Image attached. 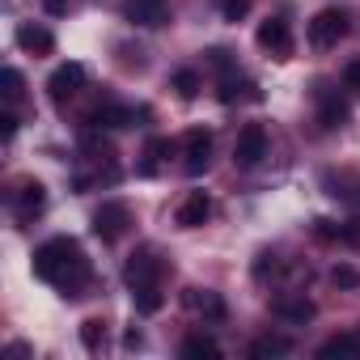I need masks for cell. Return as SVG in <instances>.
I'll return each instance as SVG.
<instances>
[{
    "label": "cell",
    "mask_w": 360,
    "mask_h": 360,
    "mask_svg": "<svg viewBox=\"0 0 360 360\" xmlns=\"http://www.w3.org/2000/svg\"><path fill=\"white\" fill-rule=\"evenodd\" d=\"M34 276L51 288H60L64 297H81V288L89 284V259L81 255V246L72 238H51L34 250L30 259Z\"/></svg>",
    "instance_id": "6da1fadb"
},
{
    "label": "cell",
    "mask_w": 360,
    "mask_h": 360,
    "mask_svg": "<svg viewBox=\"0 0 360 360\" xmlns=\"http://www.w3.org/2000/svg\"><path fill=\"white\" fill-rule=\"evenodd\" d=\"M81 85H85V64H81V60H68V64H60V68L47 77V98H51L56 106H68V102L81 94Z\"/></svg>",
    "instance_id": "7a4b0ae2"
},
{
    "label": "cell",
    "mask_w": 360,
    "mask_h": 360,
    "mask_svg": "<svg viewBox=\"0 0 360 360\" xmlns=\"http://www.w3.org/2000/svg\"><path fill=\"white\" fill-rule=\"evenodd\" d=\"M161 271H165V263H161L157 246H140V250H131V259L123 263V280H127V288L157 284V280H161Z\"/></svg>",
    "instance_id": "3957f363"
},
{
    "label": "cell",
    "mask_w": 360,
    "mask_h": 360,
    "mask_svg": "<svg viewBox=\"0 0 360 360\" xmlns=\"http://www.w3.org/2000/svg\"><path fill=\"white\" fill-rule=\"evenodd\" d=\"M263 157H267V127L263 123H246L238 131V144H233V165L238 169H255Z\"/></svg>",
    "instance_id": "277c9868"
},
{
    "label": "cell",
    "mask_w": 360,
    "mask_h": 360,
    "mask_svg": "<svg viewBox=\"0 0 360 360\" xmlns=\"http://www.w3.org/2000/svg\"><path fill=\"white\" fill-rule=\"evenodd\" d=\"M343 34H347V13H343V9H322V13H314V22H309V43H314L318 51L339 47Z\"/></svg>",
    "instance_id": "5b68a950"
},
{
    "label": "cell",
    "mask_w": 360,
    "mask_h": 360,
    "mask_svg": "<svg viewBox=\"0 0 360 360\" xmlns=\"http://www.w3.org/2000/svg\"><path fill=\"white\" fill-rule=\"evenodd\" d=\"M94 238H102V242H119L123 233H127V225H131V212H127V204H119V200H106L98 212H94Z\"/></svg>",
    "instance_id": "8992f818"
},
{
    "label": "cell",
    "mask_w": 360,
    "mask_h": 360,
    "mask_svg": "<svg viewBox=\"0 0 360 360\" xmlns=\"http://www.w3.org/2000/svg\"><path fill=\"white\" fill-rule=\"evenodd\" d=\"M183 169L191 174V178H200L208 165H212V131L208 127H191L187 136H183Z\"/></svg>",
    "instance_id": "52a82bcc"
},
{
    "label": "cell",
    "mask_w": 360,
    "mask_h": 360,
    "mask_svg": "<svg viewBox=\"0 0 360 360\" xmlns=\"http://www.w3.org/2000/svg\"><path fill=\"white\" fill-rule=\"evenodd\" d=\"M255 43H259L267 56H276V60H288V56H292V30H288L284 18H267V22H259Z\"/></svg>",
    "instance_id": "ba28073f"
},
{
    "label": "cell",
    "mask_w": 360,
    "mask_h": 360,
    "mask_svg": "<svg viewBox=\"0 0 360 360\" xmlns=\"http://www.w3.org/2000/svg\"><path fill=\"white\" fill-rule=\"evenodd\" d=\"M322 187L330 200L360 208V169H330V174H322Z\"/></svg>",
    "instance_id": "9c48e42d"
},
{
    "label": "cell",
    "mask_w": 360,
    "mask_h": 360,
    "mask_svg": "<svg viewBox=\"0 0 360 360\" xmlns=\"http://www.w3.org/2000/svg\"><path fill=\"white\" fill-rule=\"evenodd\" d=\"M347 119H352V110H347L343 94L330 89V85H322V89H318V123H322L326 131H339V127H347Z\"/></svg>",
    "instance_id": "30bf717a"
},
{
    "label": "cell",
    "mask_w": 360,
    "mask_h": 360,
    "mask_svg": "<svg viewBox=\"0 0 360 360\" xmlns=\"http://www.w3.org/2000/svg\"><path fill=\"white\" fill-rule=\"evenodd\" d=\"M136 119H148V110H131V106H119V102H102L89 110V127H136Z\"/></svg>",
    "instance_id": "8fae6325"
},
{
    "label": "cell",
    "mask_w": 360,
    "mask_h": 360,
    "mask_svg": "<svg viewBox=\"0 0 360 360\" xmlns=\"http://www.w3.org/2000/svg\"><path fill=\"white\" fill-rule=\"evenodd\" d=\"M43 208H47V187L39 183V178H26V183L18 187V195H13V212H18V221H34Z\"/></svg>",
    "instance_id": "7c38bea8"
},
{
    "label": "cell",
    "mask_w": 360,
    "mask_h": 360,
    "mask_svg": "<svg viewBox=\"0 0 360 360\" xmlns=\"http://www.w3.org/2000/svg\"><path fill=\"white\" fill-rule=\"evenodd\" d=\"M208 217H212V195L208 191H191L183 204H178V212H174V221L183 229H200V225H208Z\"/></svg>",
    "instance_id": "4fadbf2b"
},
{
    "label": "cell",
    "mask_w": 360,
    "mask_h": 360,
    "mask_svg": "<svg viewBox=\"0 0 360 360\" xmlns=\"http://www.w3.org/2000/svg\"><path fill=\"white\" fill-rule=\"evenodd\" d=\"M123 13H127V22L148 26V30H157V26L169 22V5H165V0H127Z\"/></svg>",
    "instance_id": "5bb4252c"
},
{
    "label": "cell",
    "mask_w": 360,
    "mask_h": 360,
    "mask_svg": "<svg viewBox=\"0 0 360 360\" xmlns=\"http://www.w3.org/2000/svg\"><path fill=\"white\" fill-rule=\"evenodd\" d=\"M271 314L284 318V322H309V318L318 314V305H314L305 292H284V297L271 301Z\"/></svg>",
    "instance_id": "9a60e30c"
},
{
    "label": "cell",
    "mask_w": 360,
    "mask_h": 360,
    "mask_svg": "<svg viewBox=\"0 0 360 360\" xmlns=\"http://www.w3.org/2000/svg\"><path fill=\"white\" fill-rule=\"evenodd\" d=\"M18 47H26L34 56H51L56 51V34L47 26H39V22H22L18 26Z\"/></svg>",
    "instance_id": "2e32d148"
},
{
    "label": "cell",
    "mask_w": 360,
    "mask_h": 360,
    "mask_svg": "<svg viewBox=\"0 0 360 360\" xmlns=\"http://www.w3.org/2000/svg\"><path fill=\"white\" fill-rule=\"evenodd\" d=\"M187 305L195 309V314H204L208 322H225V301H221V292H212V288H187Z\"/></svg>",
    "instance_id": "e0dca14e"
},
{
    "label": "cell",
    "mask_w": 360,
    "mask_h": 360,
    "mask_svg": "<svg viewBox=\"0 0 360 360\" xmlns=\"http://www.w3.org/2000/svg\"><path fill=\"white\" fill-rule=\"evenodd\" d=\"M217 98H221L225 106H233V102H263V89H259L255 81H238V77H225Z\"/></svg>",
    "instance_id": "ac0fdd59"
},
{
    "label": "cell",
    "mask_w": 360,
    "mask_h": 360,
    "mask_svg": "<svg viewBox=\"0 0 360 360\" xmlns=\"http://www.w3.org/2000/svg\"><path fill=\"white\" fill-rule=\"evenodd\" d=\"M178 352H183L187 360H221V343H217L212 335H204V330H200V335H187Z\"/></svg>",
    "instance_id": "d6986e66"
},
{
    "label": "cell",
    "mask_w": 360,
    "mask_h": 360,
    "mask_svg": "<svg viewBox=\"0 0 360 360\" xmlns=\"http://www.w3.org/2000/svg\"><path fill=\"white\" fill-rule=\"evenodd\" d=\"M169 85H174V94L183 98V102H191V98H200V89H204V77H200L195 68H178Z\"/></svg>",
    "instance_id": "ffe728a7"
},
{
    "label": "cell",
    "mask_w": 360,
    "mask_h": 360,
    "mask_svg": "<svg viewBox=\"0 0 360 360\" xmlns=\"http://www.w3.org/2000/svg\"><path fill=\"white\" fill-rule=\"evenodd\" d=\"M131 301H136V314H157L161 305H165V297H161V288L157 284H140V288H131Z\"/></svg>",
    "instance_id": "44dd1931"
},
{
    "label": "cell",
    "mask_w": 360,
    "mask_h": 360,
    "mask_svg": "<svg viewBox=\"0 0 360 360\" xmlns=\"http://www.w3.org/2000/svg\"><path fill=\"white\" fill-rule=\"evenodd\" d=\"M318 356H322V360H330V356H352V360H356V356H360V339H356V335H335V339H326V343L318 347Z\"/></svg>",
    "instance_id": "7402d4cb"
},
{
    "label": "cell",
    "mask_w": 360,
    "mask_h": 360,
    "mask_svg": "<svg viewBox=\"0 0 360 360\" xmlns=\"http://www.w3.org/2000/svg\"><path fill=\"white\" fill-rule=\"evenodd\" d=\"M81 343H85V352H102L106 347V322L102 318H85L81 322Z\"/></svg>",
    "instance_id": "603a6c76"
},
{
    "label": "cell",
    "mask_w": 360,
    "mask_h": 360,
    "mask_svg": "<svg viewBox=\"0 0 360 360\" xmlns=\"http://www.w3.org/2000/svg\"><path fill=\"white\" fill-rule=\"evenodd\" d=\"M284 352H292V343H288L284 335H263V339L250 343V356H255V360H263V356H284Z\"/></svg>",
    "instance_id": "cb8c5ba5"
},
{
    "label": "cell",
    "mask_w": 360,
    "mask_h": 360,
    "mask_svg": "<svg viewBox=\"0 0 360 360\" xmlns=\"http://www.w3.org/2000/svg\"><path fill=\"white\" fill-rule=\"evenodd\" d=\"M276 271H280V255H276V250H259L255 263H250V276H255L259 284H267Z\"/></svg>",
    "instance_id": "d4e9b609"
},
{
    "label": "cell",
    "mask_w": 360,
    "mask_h": 360,
    "mask_svg": "<svg viewBox=\"0 0 360 360\" xmlns=\"http://www.w3.org/2000/svg\"><path fill=\"white\" fill-rule=\"evenodd\" d=\"M204 56H208V68H217V72H225V77L233 72V51H229V47H208Z\"/></svg>",
    "instance_id": "484cf974"
},
{
    "label": "cell",
    "mask_w": 360,
    "mask_h": 360,
    "mask_svg": "<svg viewBox=\"0 0 360 360\" xmlns=\"http://www.w3.org/2000/svg\"><path fill=\"white\" fill-rule=\"evenodd\" d=\"M314 238H318V242H343V225L318 217V221H314Z\"/></svg>",
    "instance_id": "4316f807"
},
{
    "label": "cell",
    "mask_w": 360,
    "mask_h": 360,
    "mask_svg": "<svg viewBox=\"0 0 360 360\" xmlns=\"http://www.w3.org/2000/svg\"><path fill=\"white\" fill-rule=\"evenodd\" d=\"M22 89H26V77H22L18 68H5V98H9V102H18V98H22Z\"/></svg>",
    "instance_id": "83f0119b"
},
{
    "label": "cell",
    "mask_w": 360,
    "mask_h": 360,
    "mask_svg": "<svg viewBox=\"0 0 360 360\" xmlns=\"http://www.w3.org/2000/svg\"><path fill=\"white\" fill-rule=\"evenodd\" d=\"M246 9H250V0H225V5H221L225 22H242V18H246Z\"/></svg>",
    "instance_id": "f1b7e54d"
},
{
    "label": "cell",
    "mask_w": 360,
    "mask_h": 360,
    "mask_svg": "<svg viewBox=\"0 0 360 360\" xmlns=\"http://www.w3.org/2000/svg\"><path fill=\"white\" fill-rule=\"evenodd\" d=\"M13 136H18V115H13V110H5V115H0V140L9 144Z\"/></svg>",
    "instance_id": "f546056e"
},
{
    "label": "cell",
    "mask_w": 360,
    "mask_h": 360,
    "mask_svg": "<svg viewBox=\"0 0 360 360\" xmlns=\"http://www.w3.org/2000/svg\"><path fill=\"white\" fill-rule=\"evenodd\" d=\"M343 85H347V89H356V94H360V56H356V60H352V64H347V68H343Z\"/></svg>",
    "instance_id": "4dcf8cb0"
},
{
    "label": "cell",
    "mask_w": 360,
    "mask_h": 360,
    "mask_svg": "<svg viewBox=\"0 0 360 360\" xmlns=\"http://www.w3.org/2000/svg\"><path fill=\"white\" fill-rule=\"evenodd\" d=\"M330 280H335V284H343V288H352V284H360V276H356L352 267H335V271H330Z\"/></svg>",
    "instance_id": "1f68e13d"
},
{
    "label": "cell",
    "mask_w": 360,
    "mask_h": 360,
    "mask_svg": "<svg viewBox=\"0 0 360 360\" xmlns=\"http://www.w3.org/2000/svg\"><path fill=\"white\" fill-rule=\"evenodd\" d=\"M140 343H144V335H140V330H136V326H131V330H127V335H123V347H127V352H136V347H140Z\"/></svg>",
    "instance_id": "d6a6232c"
},
{
    "label": "cell",
    "mask_w": 360,
    "mask_h": 360,
    "mask_svg": "<svg viewBox=\"0 0 360 360\" xmlns=\"http://www.w3.org/2000/svg\"><path fill=\"white\" fill-rule=\"evenodd\" d=\"M43 9H47L51 18H60V13H68V0H43Z\"/></svg>",
    "instance_id": "836d02e7"
}]
</instances>
